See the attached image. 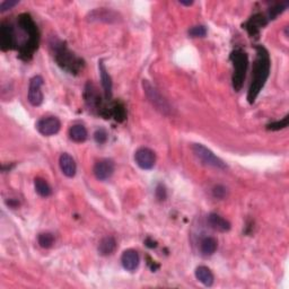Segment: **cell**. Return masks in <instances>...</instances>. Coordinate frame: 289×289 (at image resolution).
I'll return each mask as SVG.
<instances>
[{
	"label": "cell",
	"instance_id": "1",
	"mask_svg": "<svg viewBox=\"0 0 289 289\" xmlns=\"http://www.w3.org/2000/svg\"><path fill=\"white\" fill-rule=\"evenodd\" d=\"M17 27L15 35L16 36V48L18 49L19 58L25 61L32 58L34 52L39 48L40 43V33L38 26L34 23V20L30 14H20L17 17Z\"/></svg>",
	"mask_w": 289,
	"mask_h": 289
},
{
	"label": "cell",
	"instance_id": "2",
	"mask_svg": "<svg viewBox=\"0 0 289 289\" xmlns=\"http://www.w3.org/2000/svg\"><path fill=\"white\" fill-rule=\"evenodd\" d=\"M255 51L256 56L254 64H253L252 80L249 92H247V101H249L250 104H253L255 102L256 97L259 96L260 92L265 87L268 78H269L271 67L270 55L265 46L256 45Z\"/></svg>",
	"mask_w": 289,
	"mask_h": 289
},
{
	"label": "cell",
	"instance_id": "3",
	"mask_svg": "<svg viewBox=\"0 0 289 289\" xmlns=\"http://www.w3.org/2000/svg\"><path fill=\"white\" fill-rule=\"evenodd\" d=\"M54 59L58 65L71 75H77L84 68V61L68 49L65 43H54Z\"/></svg>",
	"mask_w": 289,
	"mask_h": 289
},
{
	"label": "cell",
	"instance_id": "4",
	"mask_svg": "<svg viewBox=\"0 0 289 289\" xmlns=\"http://www.w3.org/2000/svg\"><path fill=\"white\" fill-rule=\"evenodd\" d=\"M229 59L233 64V76H232V82L235 92H240L243 87L247 66H249V56L245 51L242 49H236L230 53Z\"/></svg>",
	"mask_w": 289,
	"mask_h": 289
},
{
	"label": "cell",
	"instance_id": "5",
	"mask_svg": "<svg viewBox=\"0 0 289 289\" xmlns=\"http://www.w3.org/2000/svg\"><path fill=\"white\" fill-rule=\"evenodd\" d=\"M191 149H192V153L194 154V156L197 157L204 165H206V166H210V167L218 168V169L227 168V165L223 159L217 157L216 155L210 151V149L205 147L204 144L193 143L192 148Z\"/></svg>",
	"mask_w": 289,
	"mask_h": 289
},
{
	"label": "cell",
	"instance_id": "6",
	"mask_svg": "<svg viewBox=\"0 0 289 289\" xmlns=\"http://www.w3.org/2000/svg\"><path fill=\"white\" fill-rule=\"evenodd\" d=\"M142 85H143L144 93H146L148 100L153 103V105L156 107L157 110L164 113V114H167V113L171 111V107H169L168 103L162 96L161 93L155 89V87L148 80H143Z\"/></svg>",
	"mask_w": 289,
	"mask_h": 289
},
{
	"label": "cell",
	"instance_id": "7",
	"mask_svg": "<svg viewBox=\"0 0 289 289\" xmlns=\"http://www.w3.org/2000/svg\"><path fill=\"white\" fill-rule=\"evenodd\" d=\"M0 48L3 51L16 49V35L12 23L4 22L0 25Z\"/></svg>",
	"mask_w": 289,
	"mask_h": 289
},
{
	"label": "cell",
	"instance_id": "8",
	"mask_svg": "<svg viewBox=\"0 0 289 289\" xmlns=\"http://www.w3.org/2000/svg\"><path fill=\"white\" fill-rule=\"evenodd\" d=\"M61 122L56 117H44L36 123V129L42 136L51 137L60 131Z\"/></svg>",
	"mask_w": 289,
	"mask_h": 289
},
{
	"label": "cell",
	"instance_id": "9",
	"mask_svg": "<svg viewBox=\"0 0 289 289\" xmlns=\"http://www.w3.org/2000/svg\"><path fill=\"white\" fill-rule=\"evenodd\" d=\"M42 86H43V78L41 76H34L32 79L30 80L28 86V102L33 106H40L43 103V93H42Z\"/></svg>",
	"mask_w": 289,
	"mask_h": 289
},
{
	"label": "cell",
	"instance_id": "10",
	"mask_svg": "<svg viewBox=\"0 0 289 289\" xmlns=\"http://www.w3.org/2000/svg\"><path fill=\"white\" fill-rule=\"evenodd\" d=\"M135 161L142 169H152L156 163V155L151 148L141 147L135 153Z\"/></svg>",
	"mask_w": 289,
	"mask_h": 289
},
{
	"label": "cell",
	"instance_id": "11",
	"mask_svg": "<svg viewBox=\"0 0 289 289\" xmlns=\"http://www.w3.org/2000/svg\"><path fill=\"white\" fill-rule=\"evenodd\" d=\"M84 99L87 106H89L91 110H97L101 111V108L104 106L101 100V95L97 92L96 87L92 84V82H87L84 92Z\"/></svg>",
	"mask_w": 289,
	"mask_h": 289
},
{
	"label": "cell",
	"instance_id": "12",
	"mask_svg": "<svg viewBox=\"0 0 289 289\" xmlns=\"http://www.w3.org/2000/svg\"><path fill=\"white\" fill-rule=\"evenodd\" d=\"M268 20L266 15L263 14H255L247 20V22L243 25L244 28L247 31V33L250 34V36H254V38H257L260 34V30L263 28L268 24Z\"/></svg>",
	"mask_w": 289,
	"mask_h": 289
},
{
	"label": "cell",
	"instance_id": "13",
	"mask_svg": "<svg viewBox=\"0 0 289 289\" xmlns=\"http://www.w3.org/2000/svg\"><path fill=\"white\" fill-rule=\"evenodd\" d=\"M94 172L95 178L100 181H106L110 179L113 173H114V163L111 159H101L94 165Z\"/></svg>",
	"mask_w": 289,
	"mask_h": 289
},
{
	"label": "cell",
	"instance_id": "14",
	"mask_svg": "<svg viewBox=\"0 0 289 289\" xmlns=\"http://www.w3.org/2000/svg\"><path fill=\"white\" fill-rule=\"evenodd\" d=\"M121 263H122V267L125 268L127 271H130V272L136 271L139 267V263H140V257H139L138 252L132 249L126 250L122 253Z\"/></svg>",
	"mask_w": 289,
	"mask_h": 289
},
{
	"label": "cell",
	"instance_id": "15",
	"mask_svg": "<svg viewBox=\"0 0 289 289\" xmlns=\"http://www.w3.org/2000/svg\"><path fill=\"white\" fill-rule=\"evenodd\" d=\"M59 165L61 168V172L66 175L67 178H74L77 172V165L75 159L72 158L69 154L64 153L61 154L59 158Z\"/></svg>",
	"mask_w": 289,
	"mask_h": 289
},
{
	"label": "cell",
	"instance_id": "16",
	"mask_svg": "<svg viewBox=\"0 0 289 289\" xmlns=\"http://www.w3.org/2000/svg\"><path fill=\"white\" fill-rule=\"evenodd\" d=\"M207 221L209 226L211 228L217 230V232H221V233H225V232H228L230 229V223L227 219H225L224 217H221L218 214L211 213L208 215L207 217Z\"/></svg>",
	"mask_w": 289,
	"mask_h": 289
},
{
	"label": "cell",
	"instance_id": "17",
	"mask_svg": "<svg viewBox=\"0 0 289 289\" xmlns=\"http://www.w3.org/2000/svg\"><path fill=\"white\" fill-rule=\"evenodd\" d=\"M99 68H100V74H101L102 86H103V90H104L105 100L110 101L112 99V78H111V76L108 75L106 67L104 63H103V60H101L99 63Z\"/></svg>",
	"mask_w": 289,
	"mask_h": 289
},
{
	"label": "cell",
	"instance_id": "18",
	"mask_svg": "<svg viewBox=\"0 0 289 289\" xmlns=\"http://www.w3.org/2000/svg\"><path fill=\"white\" fill-rule=\"evenodd\" d=\"M194 273H195V278H197V280H199L204 286L211 287L214 285V281H215L214 273L211 272V270L208 267L200 266L197 268V269H195Z\"/></svg>",
	"mask_w": 289,
	"mask_h": 289
},
{
	"label": "cell",
	"instance_id": "19",
	"mask_svg": "<svg viewBox=\"0 0 289 289\" xmlns=\"http://www.w3.org/2000/svg\"><path fill=\"white\" fill-rule=\"evenodd\" d=\"M218 242L213 236H207L200 242V252L204 256H211L217 251Z\"/></svg>",
	"mask_w": 289,
	"mask_h": 289
},
{
	"label": "cell",
	"instance_id": "20",
	"mask_svg": "<svg viewBox=\"0 0 289 289\" xmlns=\"http://www.w3.org/2000/svg\"><path fill=\"white\" fill-rule=\"evenodd\" d=\"M117 249V241L113 236H105L102 239L99 245V253L103 256L111 255Z\"/></svg>",
	"mask_w": 289,
	"mask_h": 289
},
{
	"label": "cell",
	"instance_id": "21",
	"mask_svg": "<svg viewBox=\"0 0 289 289\" xmlns=\"http://www.w3.org/2000/svg\"><path fill=\"white\" fill-rule=\"evenodd\" d=\"M87 136H89V132L82 125H74L69 129V138L72 141L78 143L84 142L87 139Z\"/></svg>",
	"mask_w": 289,
	"mask_h": 289
},
{
	"label": "cell",
	"instance_id": "22",
	"mask_svg": "<svg viewBox=\"0 0 289 289\" xmlns=\"http://www.w3.org/2000/svg\"><path fill=\"white\" fill-rule=\"evenodd\" d=\"M34 187L35 191L41 195V197L48 198L52 194V189H51L49 183L42 178H36L34 180Z\"/></svg>",
	"mask_w": 289,
	"mask_h": 289
},
{
	"label": "cell",
	"instance_id": "23",
	"mask_svg": "<svg viewBox=\"0 0 289 289\" xmlns=\"http://www.w3.org/2000/svg\"><path fill=\"white\" fill-rule=\"evenodd\" d=\"M39 245L42 247V249H50L54 244V236L50 232H44V233H41L38 237Z\"/></svg>",
	"mask_w": 289,
	"mask_h": 289
},
{
	"label": "cell",
	"instance_id": "24",
	"mask_svg": "<svg viewBox=\"0 0 289 289\" xmlns=\"http://www.w3.org/2000/svg\"><path fill=\"white\" fill-rule=\"evenodd\" d=\"M92 17L94 18H101V20H106V22H110V18H115V14H113L110 10H95V12L92 13Z\"/></svg>",
	"mask_w": 289,
	"mask_h": 289
},
{
	"label": "cell",
	"instance_id": "25",
	"mask_svg": "<svg viewBox=\"0 0 289 289\" xmlns=\"http://www.w3.org/2000/svg\"><path fill=\"white\" fill-rule=\"evenodd\" d=\"M288 120H289V115H286L281 121L271 122V123H269V125H267V129H268V130H271V131L281 130V129H285V128L288 127Z\"/></svg>",
	"mask_w": 289,
	"mask_h": 289
},
{
	"label": "cell",
	"instance_id": "26",
	"mask_svg": "<svg viewBox=\"0 0 289 289\" xmlns=\"http://www.w3.org/2000/svg\"><path fill=\"white\" fill-rule=\"evenodd\" d=\"M188 33L191 38H204L207 34V28L203 25H197V26L191 27Z\"/></svg>",
	"mask_w": 289,
	"mask_h": 289
},
{
	"label": "cell",
	"instance_id": "27",
	"mask_svg": "<svg viewBox=\"0 0 289 289\" xmlns=\"http://www.w3.org/2000/svg\"><path fill=\"white\" fill-rule=\"evenodd\" d=\"M107 138H108V135H107L105 129H97V130L94 133L95 141L99 144L105 143L107 141Z\"/></svg>",
	"mask_w": 289,
	"mask_h": 289
},
{
	"label": "cell",
	"instance_id": "28",
	"mask_svg": "<svg viewBox=\"0 0 289 289\" xmlns=\"http://www.w3.org/2000/svg\"><path fill=\"white\" fill-rule=\"evenodd\" d=\"M213 195L215 198L217 199H225L226 198V195H227V189L224 187V185H216V187H214L213 189Z\"/></svg>",
	"mask_w": 289,
	"mask_h": 289
},
{
	"label": "cell",
	"instance_id": "29",
	"mask_svg": "<svg viewBox=\"0 0 289 289\" xmlns=\"http://www.w3.org/2000/svg\"><path fill=\"white\" fill-rule=\"evenodd\" d=\"M155 195H156L157 200L159 201H164L167 197V191L166 188L164 187L163 184H158L156 190H155Z\"/></svg>",
	"mask_w": 289,
	"mask_h": 289
},
{
	"label": "cell",
	"instance_id": "30",
	"mask_svg": "<svg viewBox=\"0 0 289 289\" xmlns=\"http://www.w3.org/2000/svg\"><path fill=\"white\" fill-rule=\"evenodd\" d=\"M18 0H5V2L0 4V13H5L8 9H12L16 5H18Z\"/></svg>",
	"mask_w": 289,
	"mask_h": 289
},
{
	"label": "cell",
	"instance_id": "31",
	"mask_svg": "<svg viewBox=\"0 0 289 289\" xmlns=\"http://www.w3.org/2000/svg\"><path fill=\"white\" fill-rule=\"evenodd\" d=\"M144 244H146L148 247H156L157 246V243L155 241H152V239H147L146 242H144Z\"/></svg>",
	"mask_w": 289,
	"mask_h": 289
},
{
	"label": "cell",
	"instance_id": "32",
	"mask_svg": "<svg viewBox=\"0 0 289 289\" xmlns=\"http://www.w3.org/2000/svg\"><path fill=\"white\" fill-rule=\"evenodd\" d=\"M180 4L183 5V6H191V5H193V2H184V0H180Z\"/></svg>",
	"mask_w": 289,
	"mask_h": 289
}]
</instances>
